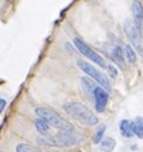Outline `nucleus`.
I'll use <instances>...</instances> for the list:
<instances>
[{
  "mask_svg": "<svg viewBox=\"0 0 143 152\" xmlns=\"http://www.w3.org/2000/svg\"><path fill=\"white\" fill-rule=\"evenodd\" d=\"M35 126H36V130L39 132L40 134H48V133H49V129H50V125L48 124L45 120L40 119V117L36 120Z\"/></svg>",
  "mask_w": 143,
  "mask_h": 152,
  "instance_id": "obj_14",
  "label": "nucleus"
},
{
  "mask_svg": "<svg viewBox=\"0 0 143 152\" xmlns=\"http://www.w3.org/2000/svg\"><path fill=\"white\" fill-rule=\"evenodd\" d=\"M37 117L45 120L50 126H53L55 129H59V130H65V132H72L74 126L72 124H70L67 120H65L63 117H61L55 111L47 107H37L35 110Z\"/></svg>",
  "mask_w": 143,
  "mask_h": 152,
  "instance_id": "obj_2",
  "label": "nucleus"
},
{
  "mask_svg": "<svg viewBox=\"0 0 143 152\" xmlns=\"http://www.w3.org/2000/svg\"><path fill=\"white\" fill-rule=\"evenodd\" d=\"M104 132H106V125H101V126L97 128L96 134H94V138H93V142L94 143H99L101 140H102V137L104 134Z\"/></svg>",
  "mask_w": 143,
  "mask_h": 152,
  "instance_id": "obj_17",
  "label": "nucleus"
},
{
  "mask_svg": "<svg viewBox=\"0 0 143 152\" xmlns=\"http://www.w3.org/2000/svg\"><path fill=\"white\" fill-rule=\"evenodd\" d=\"M115 147H116V140L114 138H110V137H106L99 142V148L103 152H112L115 150Z\"/></svg>",
  "mask_w": 143,
  "mask_h": 152,
  "instance_id": "obj_12",
  "label": "nucleus"
},
{
  "mask_svg": "<svg viewBox=\"0 0 143 152\" xmlns=\"http://www.w3.org/2000/svg\"><path fill=\"white\" fill-rule=\"evenodd\" d=\"M37 143L40 146H54V147H70L76 143V137L71 134V132L61 130V133L54 135H47L37 138Z\"/></svg>",
  "mask_w": 143,
  "mask_h": 152,
  "instance_id": "obj_3",
  "label": "nucleus"
},
{
  "mask_svg": "<svg viewBox=\"0 0 143 152\" xmlns=\"http://www.w3.org/2000/svg\"><path fill=\"white\" fill-rule=\"evenodd\" d=\"M77 66H79V68H81V70L89 76V77H92L93 80H96L97 83H98L103 89H106L107 92H111V84H110L108 77L103 74V72H101L98 68L94 66V64L79 59L77 61Z\"/></svg>",
  "mask_w": 143,
  "mask_h": 152,
  "instance_id": "obj_4",
  "label": "nucleus"
},
{
  "mask_svg": "<svg viewBox=\"0 0 143 152\" xmlns=\"http://www.w3.org/2000/svg\"><path fill=\"white\" fill-rule=\"evenodd\" d=\"M74 44H75V47L79 49V52H80L82 56H85L86 58H89L93 63L99 64V66H102V67H106L107 66L102 57H101L99 54H97L94 50H92V49H90L88 45H86L84 41L80 39V37H75V39H74Z\"/></svg>",
  "mask_w": 143,
  "mask_h": 152,
  "instance_id": "obj_5",
  "label": "nucleus"
},
{
  "mask_svg": "<svg viewBox=\"0 0 143 152\" xmlns=\"http://www.w3.org/2000/svg\"><path fill=\"white\" fill-rule=\"evenodd\" d=\"M120 126V133H121L123 137H125V138H131L133 137V129H131V121L129 120H121L119 124Z\"/></svg>",
  "mask_w": 143,
  "mask_h": 152,
  "instance_id": "obj_11",
  "label": "nucleus"
},
{
  "mask_svg": "<svg viewBox=\"0 0 143 152\" xmlns=\"http://www.w3.org/2000/svg\"><path fill=\"white\" fill-rule=\"evenodd\" d=\"M106 68H107L108 74H110V76H111L112 79H115L116 76H117V70H116V67H115V66H112V64H107Z\"/></svg>",
  "mask_w": 143,
  "mask_h": 152,
  "instance_id": "obj_18",
  "label": "nucleus"
},
{
  "mask_svg": "<svg viewBox=\"0 0 143 152\" xmlns=\"http://www.w3.org/2000/svg\"><path fill=\"white\" fill-rule=\"evenodd\" d=\"M131 12H133V22L142 32L143 30V5L139 0H133L131 1Z\"/></svg>",
  "mask_w": 143,
  "mask_h": 152,
  "instance_id": "obj_8",
  "label": "nucleus"
},
{
  "mask_svg": "<svg viewBox=\"0 0 143 152\" xmlns=\"http://www.w3.org/2000/svg\"><path fill=\"white\" fill-rule=\"evenodd\" d=\"M124 53H125V57H126V61L129 63H135V61H137V54H135L134 49L131 45L126 44L125 47H124Z\"/></svg>",
  "mask_w": 143,
  "mask_h": 152,
  "instance_id": "obj_15",
  "label": "nucleus"
},
{
  "mask_svg": "<svg viewBox=\"0 0 143 152\" xmlns=\"http://www.w3.org/2000/svg\"><path fill=\"white\" fill-rule=\"evenodd\" d=\"M5 106H7V101H5V99H3V98H0V113L4 111Z\"/></svg>",
  "mask_w": 143,
  "mask_h": 152,
  "instance_id": "obj_19",
  "label": "nucleus"
},
{
  "mask_svg": "<svg viewBox=\"0 0 143 152\" xmlns=\"http://www.w3.org/2000/svg\"><path fill=\"white\" fill-rule=\"evenodd\" d=\"M94 102H96V110L98 112H103L106 110L107 102H108V92L103 89L102 86H97L94 90Z\"/></svg>",
  "mask_w": 143,
  "mask_h": 152,
  "instance_id": "obj_7",
  "label": "nucleus"
},
{
  "mask_svg": "<svg viewBox=\"0 0 143 152\" xmlns=\"http://www.w3.org/2000/svg\"><path fill=\"white\" fill-rule=\"evenodd\" d=\"M111 58L114 59V62L117 64L120 68H125V59H124V54H123V49L120 47H114L111 50Z\"/></svg>",
  "mask_w": 143,
  "mask_h": 152,
  "instance_id": "obj_10",
  "label": "nucleus"
},
{
  "mask_svg": "<svg viewBox=\"0 0 143 152\" xmlns=\"http://www.w3.org/2000/svg\"><path fill=\"white\" fill-rule=\"evenodd\" d=\"M16 152H40L37 148L32 147L31 144H26V143H21L16 147Z\"/></svg>",
  "mask_w": 143,
  "mask_h": 152,
  "instance_id": "obj_16",
  "label": "nucleus"
},
{
  "mask_svg": "<svg viewBox=\"0 0 143 152\" xmlns=\"http://www.w3.org/2000/svg\"><path fill=\"white\" fill-rule=\"evenodd\" d=\"M63 110L66 111L67 115L74 117L79 123L88 125V126H94L98 124V117L90 111V110L84 106L80 102H67L63 104Z\"/></svg>",
  "mask_w": 143,
  "mask_h": 152,
  "instance_id": "obj_1",
  "label": "nucleus"
},
{
  "mask_svg": "<svg viewBox=\"0 0 143 152\" xmlns=\"http://www.w3.org/2000/svg\"><path fill=\"white\" fill-rule=\"evenodd\" d=\"M124 30H125L126 36L130 40V43L135 48H141V32L137 28V26L134 25V22H131L130 20H126L125 23H124Z\"/></svg>",
  "mask_w": 143,
  "mask_h": 152,
  "instance_id": "obj_6",
  "label": "nucleus"
},
{
  "mask_svg": "<svg viewBox=\"0 0 143 152\" xmlns=\"http://www.w3.org/2000/svg\"><path fill=\"white\" fill-rule=\"evenodd\" d=\"M96 80H93L92 77H81V86L84 89V92L88 94V97H94V90L97 89V84Z\"/></svg>",
  "mask_w": 143,
  "mask_h": 152,
  "instance_id": "obj_9",
  "label": "nucleus"
},
{
  "mask_svg": "<svg viewBox=\"0 0 143 152\" xmlns=\"http://www.w3.org/2000/svg\"><path fill=\"white\" fill-rule=\"evenodd\" d=\"M131 129H133V133L138 138H143V119L142 117H135L131 121Z\"/></svg>",
  "mask_w": 143,
  "mask_h": 152,
  "instance_id": "obj_13",
  "label": "nucleus"
}]
</instances>
